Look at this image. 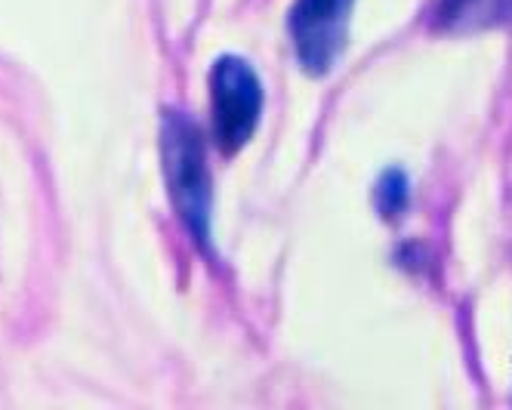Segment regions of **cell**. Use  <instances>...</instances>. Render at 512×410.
Wrapping results in <instances>:
<instances>
[{"label": "cell", "instance_id": "obj_1", "mask_svg": "<svg viewBox=\"0 0 512 410\" xmlns=\"http://www.w3.org/2000/svg\"><path fill=\"white\" fill-rule=\"evenodd\" d=\"M161 152H164V173L170 185L173 207L179 210L192 238L207 250L210 247V173L204 139L198 127L182 118L179 111H167L161 124Z\"/></svg>", "mask_w": 512, "mask_h": 410}, {"label": "cell", "instance_id": "obj_2", "mask_svg": "<svg viewBox=\"0 0 512 410\" xmlns=\"http://www.w3.org/2000/svg\"><path fill=\"white\" fill-rule=\"evenodd\" d=\"M210 102L219 152L235 155L247 145L263 115V87L256 71L238 56H223L210 71Z\"/></svg>", "mask_w": 512, "mask_h": 410}, {"label": "cell", "instance_id": "obj_3", "mask_svg": "<svg viewBox=\"0 0 512 410\" xmlns=\"http://www.w3.org/2000/svg\"><path fill=\"white\" fill-rule=\"evenodd\" d=\"M352 4L355 0H297L290 13V34L309 74H327L337 65L346 47Z\"/></svg>", "mask_w": 512, "mask_h": 410}, {"label": "cell", "instance_id": "obj_4", "mask_svg": "<svg viewBox=\"0 0 512 410\" xmlns=\"http://www.w3.org/2000/svg\"><path fill=\"white\" fill-rule=\"evenodd\" d=\"M438 34H475L512 22V0H432L426 13Z\"/></svg>", "mask_w": 512, "mask_h": 410}]
</instances>
